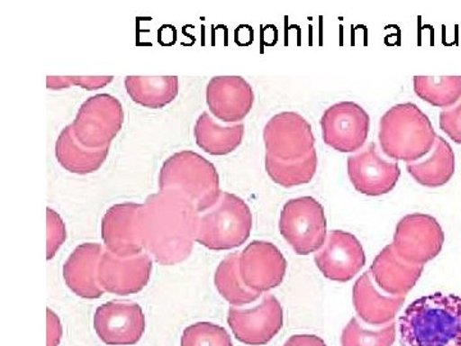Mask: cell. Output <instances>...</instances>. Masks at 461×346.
<instances>
[{
    "mask_svg": "<svg viewBox=\"0 0 461 346\" xmlns=\"http://www.w3.org/2000/svg\"><path fill=\"white\" fill-rule=\"evenodd\" d=\"M199 212L186 196L172 190L151 194L142 205L141 232L145 251L154 262H185L198 238Z\"/></svg>",
    "mask_w": 461,
    "mask_h": 346,
    "instance_id": "obj_1",
    "label": "cell"
},
{
    "mask_svg": "<svg viewBox=\"0 0 461 346\" xmlns=\"http://www.w3.org/2000/svg\"><path fill=\"white\" fill-rule=\"evenodd\" d=\"M402 346H461V296L436 293L414 300L400 318Z\"/></svg>",
    "mask_w": 461,
    "mask_h": 346,
    "instance_id": "obj_2",
    "label": "cell"
},
{
    "mask_svg": "<svg viewBox=\"0 0 461 346\" xmlns=\"http://www.w3.org/2000/svg\"><path fill=\"white\" fill-rule=\"evenodd\" d=\"M437 136L429 115L414 103L393 105L379 121V147L393 160L417 162L432 150Z\"/></svg>",
    "mask_w": 461,
    "mask_h": 346,
    "instance_id": "obj_3",
    "label": "cell"
},
{
    "mask_svg": "<svg viewBox=\"0 0 461 346\" xmlns=\"http://www.w3.org/2000/svg\"><path fill=\"white\" fill-rule=\"evenodd\" d=\"M158 184L159 190L177 191L186 196L199 214L213 208L222 196L217 168L193 150L177 151L167 158Z\"/></svg>",
    "mask_w": 461,
    "mask_h": 346,
    "instance_id": "obj_4",
    "label": "cell"
},
{
    "mask_svg": "<svg viewBox=\"0 0 461 346\" xmlns=\"http://www.w3.org/2000/svg\"><path fill=\"white\" fill-rule=\"evenodd\" d=\"M251 229L253 214L247 203L222 191L217 205L200 214L196 242L209 250H230L248 241Z\"/></svg>",
    "mask_w": 461,
    "mask_h": 346,
    "instance_id": "obj_5",
    "label": "cell"
},
{
    "mask_svg": "<svg viewBox=\"0 0 461 346\" xmlns=\"http://www.w3.org/2000/svg\"><path fill=\"white\" fill-rule=\"evenodd\" d=\"M278 226L282 238L299 256L317 253L329 236L323 205L313 196L288 200Z\"/></svg>",
    "mask_w": 461,
    "mask_h": 346,
    "instance_id": "obj_6",
    "label": "cell"
},
{
    "mask_svg": "<svg viewBox=\"0 0 461 346\" xmlns=\"http://www.w3.org/2000/svg\"><path fill=\"white\" fill-rule=\"evenodd\" d=\"M124 112L111 94H96L85 100L72 123L75 138L87 149L111 148L122 129Z\"/></svg>",
    "mask_w": 461,
    "mask_h": 346,
    "instance_id": "obj_7",
    "label": "cell"
},
{
    "mask_svg": "<svg viewBox=\"0 0 461 346\" xmlns=\"http://www.w3.org/2000/svg\"><path fill=\"white\" fill-rule=\"evenodd\" d=\"M444 242V230L435 217L411 214L397 223L393 245L405 262L424 266L441 253Z\"/></svg>",
    "mask_w": 461,
    "mask_h": 346,
    "instance_id": "obj_8",
    "label": "cell"
},
{
    "mask_svg": "<svg viewBox=\"0 0 461 346\" xmlns=\"http://www.w3.org/2000/svg\"><path fill=\"white\" fill-rule=\"evenodd\" d=\"M227 321L242 344L267 345L284 326V309L277 297L266 294L256 305L230 306Z\"/></svg>",
    "mask_w": 461,
    "mask_h": 346,
    "instance_id": "obj_9",
    "label": "cell"
},
{
    "mask_svg": "<svg viewBox=\"0 0 461 346\" xmlns=\"http://www.w3.org/2000/svg\"><path fill=\"white\" fill-rule=\"evenodd\" d=\"M321 127L329 147L339 153H355L368 141L371 117L357 103L341 102L324 111Z\"/></svg>",
    "mask_w": 461,
    "mask_h": 346,
    "instance_id": "obj_10",
    "label": "cell"
},
{
    "mask_svg": "<svg viewBox=\"0 0 461 346\" xmlns=\"http://www.w3.org/2000/svg\"><path fill=\"white\" fill-rule=\"evenodd\" d=\"M267 153L281 160L302 159L315 147L312 124L296 112H282L273 115L264 126Z\"/></svg>",
    "mask_w": 461,
    "mask_h": 346,
    "instance_id": "obj_11",
    "label": "cell"
},
{
    "mask_svg": "<svg viewBox=\"0 0 461 346\" xmlns=\"http://www.w3.org/2000/svg\"><path fill=\"white\" fill-rule=\"evenodd\" d=\"M348 175L355 190L366 196H381L395 189L402 178L397 162L379 154L375 142H369L348 158Z\"/></svg>",
    "mask_w": 461,
    "mask_h": 346,
    "instance_id": "obj_12",
    "label": "cell"
},
{
    "mask_svg": "<svg viewBox=\"0 0 461 346\" xmlns=\"http://www.w3.org/2000/svg\"><path fill=\"white\" fill-rule=\"evenodd\" d=\"M362 242L353 233L330 231L323 247L314 254V262L324 278L330 281L348 282L366 266Z\"/></svg>",
    "mask_w": 461,
    "mask_h": 346,
    "instance_id": "obj_13",
    "label": "cell"
},
{
    "mask_svg": "<svg viewBox=\"0 0 461 346\" xmlns=\"http://www.w3.org/2000/svg\"><path fill=\"white\" fill-rule=\"evenodd\" d=\"M142 205L120 203L111 206L102 220V238L105 249L114 256L130 258L145 253L141 232Z\"/></svg>",
    "mask_w": 461,
    "mask_h": 346,
    "instance_id": "obj_14",
    "label": "cell"
},
{
    "mask_svg": "<svg viewBox=\"0 0 461 346\" xmlns=\"http://www.w3.org/2000/svg\"><path fill=\"white\" fill-rule=\"evenodd\" d=\"M287 272V260L269 241L256 240L240 253V273L250 290L268 293L280 287Z\"/></svg>",
    "mask_w": 461,
    "mask_h": 346,
    "instance_id": "obj_15",
    "label": "cell"
},
{
    "mask_svg": "<svg viewBox=\"0 0 461 346\" xmlns=\"http://www.w3.org/2000/svg\"><path fill=\"white\" fill-rule=\"evenodd\" d=\"M94 329L107 345H133L140 341L145 331L141 306L132 302L105 303L96 309Z\"/></svg>",
    "mask_w": 461,
    "mask_h": 346,
    "instance_id": "obj_16",
    "label": "cell"
},
{
    "mask_svg": "<svg viewBox=\"0 0 461 346\" xmlns=\"http://www.w3.org/2000/svg\"><path fill=\"white\" fill-rule=\"evenodd\" d=\"M150 254L121 258L104 249L99 264L100 287L114 296H132L147 287L153 271Z\"/></svg>",
    "mask_w": 461,
    "mask_h": 346,
    "instance_id": "obj_17",
    "label": "cell"
},
{
    "mask_svg": "<svg viewBox=\"0 0 461 346\" xmlns=\"http://www.w3.org/2000/svg\"><path fill=\"white\" fill-rule=\"evenodd\" d=\"M206 105L217 120L241 123L256 100L253 87L241 76H215L206 85Z\"/></svg>",
    "mask_w": 461,
    "mask_h": 346,
    "instance_id": "obj_18",
    "label": "cell"
},
{
    "mask_svg": "<svg viewBox=\"0 0 461 346\" xmlns=\"http://www.w3.org/2000/svg\"><path fill=\"white\" fill-rule=\"evenodd\" d=\"M104 253L102 245L85 242L72 251L63 266V278L76 296L84 299H99L105 293L99 282L100 258Z\"/></svg>",
    "mask_w": 461,
    "mask_h": 346,
    "instance_id": "obj_19",
    "label": "cell"
},
{
    "mask_svg": "<svg viewBox=\"0 0 461 346\" xmlns=\"http://www.w3.org/2000/svg\"><path fill=\"white\" fill-rule=\"evenodd\" d=\"M405 299L406 296H393L381 290L369 271L360 276L353 287V305L357 318L371 326H384L395 321Z\"/></svg>",
    "mask_w": 461,
    "mask_h": 346,
    "instance_id": "obj_20",
    "label": "cell"
},
{
    "mask_svg": "<svg viewBox=\"0 0 461 346\" xmlns=\"http://www.w3.org/2000/svg\"><path fill=\"white\" fill-rule=\"evenodd\" d=\"M423 271L424 266L405 262L397 256L393 244L382 249L369 269L375 285L393 296H408Z\"/></svg>",
    "mask_w": 461,
    "mask_h": 346,
    "instance_id": "obj_21",
    "label": "cell"
},
{
    "mask_svg": "<svg viewBox=\"0 0 461 346\" xmlns=\"http://www.w3.org/2000/svg\"><path fill=\"white\" fill-rule=\"evenodd\" d=\"M409 175L426 187H441L453 178L455 154L453 148L441 136H437L435 147L417 162L406 163Z\"/></svg>",
    "mask_w": 461,
    "mask_h": 346,
    "instance_id": "obj_22",
    "label": "cell"
},
{
    "mask_svg": "<svg viewBox=\"0 0 461 346\" xmlns=\"http://www.w3.org/2000/svg\"><path fill=\"white\" fill-rule=\"evenodd\" d=\"M109 148L87 149L75 138L72 124H68L58 136L56 157L58 163L75 175H90L100 169L107 160Z\"/></svg>",
    "mask_w": 461,
    "mask_h": 346,
    "instance_id": "obj_23",
    "label": "cell"
},
{
    "mask_svg": "<svg viewBox=\"0 0 461 346\" xmlns=\"http://www.w3.org/2000/svg\"><path fill=\"white\" fill-rule=\"evenodd\" d=\"M245 135V124L223 126L215 123L208 112L199 115L194 127L196 144L205 153L214 157L227 156L241 145Z\"/></svg>",
    "mask_w": 461,
    "mask_h": 346,
    "instance_id": "obj_24",
    "label": "cell"
},
{
    "mask_svg": "<svg viewBox=\"0 0 461 346\" xmlns=\"http://www.w3.org/2000/svg\"><path fill=\"white\" fill-rule=\"evenodd\" d=\"M124 87L130 98L149 109H162L177 98V76H127Z\"/></svg>",
    "mask_w": 461,
    "mask_h": 346,
    "instance_id": "obj_25",
    "label": "cell"
},
{
    "mask_svg": "<svg viewBox=\"0 0 461 346\" xmlns=\"http://www.w3.org/2000/svg\"><path fill=\"white\" fill-rule=\"evenodd\" d=\"M214 285L218 293L232 306H244L257 302L262 294L250 290L240 273V253L223 258L214 273Z\"/></svg>",
    "mask_w": 461,
    "mask_h": 346,
    "instance_id": "obj_26",
    "label": "cell"
},
{
    "mask_svg": "<svg viewBox=\"0 0 461 346\" xmlns=\"http://www.w3.org/2000/svg\"><path fill=\"white\" fill-rule=\"evenodd\" d=\"M318 154L312 150L308 156L296 160H281L266 154V171L273 182L282 187H295L309 184L317 173Z\"/></svg>",
    "mask_w": 461,
    "mask_h": 346,
    "instance_id": "obj_27",
    "label": "cell"
},
{
    "mask_svg": "<svg viewBox=\"0 0 461 346\" xmlns=\"http://www.w3.org/2000/svg\"><path fill=\"white\" fill-rule=\"evenodd\" d=\"M414 91L433 107L450 108L461 99V76H414Z\"/></svg>",
    "mask_w": 461,
    "mask_h": 346,
    "instance_id": "obj_28",
    "label": "cell"
},
{
    "mask_svg": "<svg viewBox=\"0 0 461 346\" xmlns=\"http://www.w3.org/2000/svg\"><path fill=\"white\" fill-rule=\"evenodd\" d=\"M396 340L395 321L384 326H371L354 317L341 335L342 346H393Z\"/></svg>",
    "mask_w": 461,
    "mask_h": 346,
    "instance_id": "obj_29",
    "label": "cell"
},
{
    "mask_svg": "<svg viewBox=\"0 0 461 346\" xmlns=\"http://www.w3.org/2000/svg\"><path fill=\"white\" fill-rule=\"evenodd\" d=\"M181 346H233V344L224 327L211 322H198L184 331Z\"/></svg>",
    "mask_w": 461,
    "mask_h": 346,
    "instance_id": "obj_30",
    "label": "cell"
},
{
    "mask_svg": "<svg viewBox=\"0 0 461 346\" xmlns=\"http://www.w3.org/2000/svg\"><path fill=\"white\" fill-rule=\"evenodd\" d=\"M114 80L113 76H48L50 90H66L71 86L84 87L85 90H99Z\"/></svg>",
    "mask_w": 461,
    "mask_h": 346,
    "instance_id": "obj_31",
    "label": "cell"
},
{
    "mask_svg": "<svg viewBox=\"0 0 461 346\" xmlns=\"http://www.w3.org/2000/svg\"><path fill=\"white\" fill-rule=\"evenodd\" d=\"M47 258L48 260H50L51 258L56 256L59 248L65 244L67 231L62 217H60L56 211H53V209L47 208Z\"/></svg>",
    "mask_w": 461,
    "mask_h": 346,
    "instance_id": "obj_32",
    "label": "cell"
},
{
    "mask_svg": "<svg viewBox=\"0 0 461 346\" xmlns=\"http://www.w3.org/2000/svg\"><path fill=\"white\" fill-rule=\"evenodd\" d=\"M439 129L456 144L461 145V99L453 107L439 114Z\"/></svg>",
    "mask_w": 461,
    "mask_h": 346,
    "instance_id": "obj_33",
    "label": "cell"
},
{
    "mask_svg": "<svg viewBox=\"0 0 461 346\" xmlns=\"http://www.w3.org/2000/svg\"><path fill=\"white\" fill-rule=\"evenodd\" d=\"M48 346L59 345L62 340V323L58 315L48 308Z\"/></svg>",
    "mask_w": 461,
    "mask_h": 346,
    "instance_id": "obj_34",
    "label": "cell"
},
{
    "mask_svg": "<svg viewBox=\"0 0 461 346\" xmlns=\"http://www.w3.org/2000/svg\"><path fill=\"white\" fill-rule=\"evenodd\" d=\"M284 346H327L326 342L315 335H294Z\"/></svg>",
    "mask_w": 461,
    "mask_h": 346,
    "instance_id": "obj_35",
    "label": "cell"
}]
</instances>
